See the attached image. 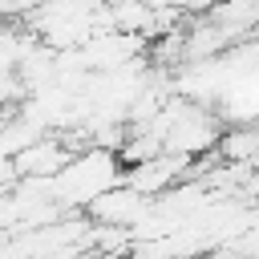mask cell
<instances>
[{
    "mask_svg": "<svg viewBox=\"0 0 259 259\" xmlns=\"http://www.w3.org/2000/svg\"><path fill=\"white\" fill-rule=\"evenodd\" d=\"M121 182V162L113 150L85 146L77 150L57 174H53V198L57 206H89L101 190Z\"/></svg>",
    "mask_w": 259,
    "mask_h": 259,
    "instance_id": "cell-1",
    "label": "cell"
},
{
    "mask_svg": "<svg viewBox=\"0 0 259 259\" xmlns=\"http://www.w3.org/2000/svg\"><path fill=\"white\" fill-rule=\"evenodd\" d=\"M219 117L202 105H190L182 97H174V117L166 125V138H162V150L166 154H182V158H194V154H206L214 150L219 142Z\"/></svg>",
    "mask_w": 259,
    "mask_h": 259,
    "instance_id": "cell-2",
    "label": "cell"
},
{
    "mask_svg": "<svg viewBox=\"0 0 259 259\" xmlns=\"http://www.w3.org/2000/svg\"><path fill=\"white\" fill-rule=\"evenodd\" d=\"M85 210H89V219L101 223V227H130V231H134V227L154 210V202H150L146 194H138V190H130V186L117 182V186L101 190Z\"/></svg>",
    "mask_w": 259,
    "mask_h": 259,
    "instance_id": "cell-3",
    "label": "cell"
},
{
    "mask_svg": "<svg viewBox=\"0 0 259 259\" xmlns=\"http://www.w3.org/2000/svg\"><path fill=\"white\" fill-rule=\"evenodd\" d=\"M73 158V150L57 138V134H40L32 146H24L16 158H8L12 162V174L16 178H53L65 162Z\"/></svg>",
    "mask_w": 259,
    "mask_h": 259,
    "instance_id": "cell-4",
    "label": "cell"
}]
</instances>
